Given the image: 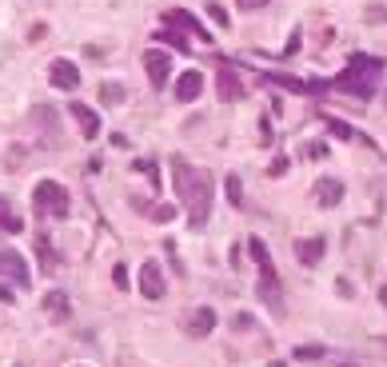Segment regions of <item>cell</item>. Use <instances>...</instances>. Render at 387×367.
<instances>
[{"label": "cell", "mask_w": 387, "mask_h": 367, "mask_svg": "<svg viewBox=\"0 0 387 367\" xmlns=\"http://www.w3.org/2000/svg\"><path fill=\"white\" fill-rule=\"evenodd\" d=\"M172 172H176V196L188 208V228H204L208 216H212V192H216L212 176L200 172V168H188L184 156L172 160Z\"/></svg>", "instance_id": "cell-1"}, {"label": "cell", "mask_w": 387, "mask_h": 367, "mask_svg": "<svg viewBox=\"0 0 387 367\" xmlns=\"http://www.w3.org/2000/svg\"><path fill=\"white\" fill-rule=\"evenodd\" d=\"M379 76H383V64L376 60V56H351L347 60V68L336 76V84L344 92H351V96H359V100H371L376 96V88H379Z\"/></svg>", "instance_id": "cell-2"}, {"label": "cell", "mask_w": 387, "mask_h": 367, "mask_svg": "<svg viewBox=\"0 0 387 367\" xmlns=\"http://www.w3.org/2000/svg\"><path fill=\"white\" fill-rule=\"evenodd\" d=\"M248 252H252V260H255V267H260V299H264L267 307H272L275 316L284 312V296H280V275H275V264H272V252H267V244L264 240H248Z\"/></svg>", "instance_id": "cell-3"}, {"label": "cell", "mask_w": 387, "mask_h": 367, "mask_svg": "<svg viewBox=\"0 0 387 367\" xmlns=\"http://www.w3.org/2000/svg\"><path fill=\"white\" fill-rule=\"evenodd\" d=\"M32 208H36V216L64 220L72 204H68V192H64L56 180H41V184H36V192H32Z\"/></svg>", "instance_id": "cell-4"}, {"label": "cell", "mask_w": 387, "mask_h": 367, "mask_svg": "<svg viewBox=\"0 0 387 367\" xmlns=\"http://www.w3.org/2000/svg\"><path fill=\"white\" fill-rule=\"evenodd\" d=\"M216 92H220V100H244V80H240V72L232 64H220L216 68Z\"/></svg>", "instance_id": "cell-5"}, {"label": "cell", "mask_w": 387, "mask_h": 367, "mask_svg": "<svg viewBox=\"0 0 387 367\" xmlns=\"http://www.w3.org/2000/svg\"><path fill=\"white\" fill-rule=\"evenodd\" d=\"M0 275H9L12 284H21V287L32 280L28 264H24V255H21V252H12V248H0Z\"/></svg>", "instance_id": "cell-6"}, {"label": "cell", "mask_w": 387, "mask_h": 367, "mask_svg": "<svg viewBox=\"0 0 387 367\" xmlns=\"http://www.w3.org/2000/svg\"><path fill=\"white\" fill-rule=\"evenodd\" d=\"M212 327H216V312H212V307H196V312H184V331H188L192 339L212 336Z\"/></svg>", "instance_id": "cell-7"}, {"label": "cell", "mask_w": 387, "mask_h": 367, "mask_svg": "<svg viewBox=\"0 0 387 367\" xmlns=\"http://www.w3.org/2000/svg\"><path fill=\"white\" fill-rule=\"evenodd\" d=\"M68 112H72V120L80 124V136H88V140H96V136H100V116L92 112L88 104L72 100V104H68Z\"/></svg>", "instance_id": "cell-8"}, {"label": "cell", "mask_w": 387, "mask_h": 367, "mask_svg": "<svg viewBox=\"0 0 387 367\" xmlns=\"http://www.w3.org/2000/svg\"><path fill=\"white\" fill-rule=\"evenodd\" d=\"M48 80L56 84V88H64V92H76L80 88V72H76V64L72 60H52Z\"/></svg>", "instance_id": "cell-9"}, {"label": "cell", "mask_w": 387, "mask_h": 367, "mask_svg": "<svg viewBox=\"0 0 387 367\" xmlns=\"http://www.w3.org/2000/svg\"><path fill=\"white\" fill-rule=\"evenodd\" d=\"M140 292L148 299H160L164 296V272H160V264H156V260H148V264L140 267Z\"/></svg>", "instance_id": "cell-10"}, {"label": "cell", "mask_w": 387, "mask_h": 367, "mask_svg": "<svg viewBox=\"0 0 387 367\" xmlns=\"http://www.w3.org/2000/svg\"><path fill=\"white\" fill-rule=\"evenodd\" d=\"M168 68H172V64H168V56H164V52H144V72H148V80H152V88H164V84H168Z\"/></svg>", "instance_id": "cell-11"}, {"label": "cell", "mask_w": 387, "mask_h": 367, "mask_svg": "<svg viewBox=\"0 0 387 367\" xmlns=\"http://www.w3.org/2000/svg\"><path fill=\"white\" fill-rule=\"evenodd\" d=\"M324 252H327V240H324V235L296 240V255H299V264H304V267H316L319 260H324Z\"/></svg>", "instance_id": "cell-12"}, {"label": "cell", "mask_w": 387, "mask_h": 367, "mask_svg": "<svg viewBox=\"0 0 387 367\" xmlns=\"http://www.w3.org/2000/svg\"><path fill=\"white\" fill-rule=\"evenodd\" d=\"M200 92H204V76H200L196 68H188L180 80H176V100H196Z\"/></svg>", "instance_id": "cell-13"}, {"label": "cell", "mask_w": 387, "mask_h": 367, "mask_svg": "<svg viewBox=\"0 0 387 367\" xmlns=\"http://www.w3.org/2000/svg\"><path fill=\"white\" fill-rule=\"evenodd\" d=\"M316 200L324 208H336L339 200H344V184L332 180V176H324V180H316Z\"/></svg>", "instance_id": "cell-14"}, {"label": "cell", "mask_w": 387, "mask_h": 367, "mask_svg": "<svg viewBox=\"0 0 387 367\" xmlns=\"http://www.w3.org/2000/svg\"><path fill=\"white\" fill-rule=\"evenodd\" d=\"M164 21H168V24H176V28H188L192 36H200V41H212V36H208V32L200 28V21H196V16H188V12H180V9H172L168 16H164Z\"/></svg>", "instance_id": "cell-15"}, {"label": "cell", "mask_w": 387, "mask_h": 367, "mask_svg": "<svg viewBox=\"0 0 387 367\" xmlns=\"http://www.w3.org/2000/svg\"><path fill=\"white\" fill-rule=\"evenodd\" d=\"M0 232H9V235L24 232V224H21V216L12 212V204H9V196H0Z\"/></svg>", "instance_id": "cell-16"}, {"label": "cell", "mask_w": 387, "mask_h": 367, "mask_svg": "<svg viewBox=\"0 0 387 367\" xmlns=\"http://www.w3.org/2000/svg\"><path fill=\"white\" fill-rule=\"evenodd\" d=\"M124 96H128V88H124L120 80H104V84H100V100L108 104V108H116V104H124Z\"/></svg>", "instance_id": "cell-17"}, {"label": "cell", "mask_w": 387, "mask_h": 367, "mask_svg": "<svg viewBox=\"0 0 387 367\" xmlns=\"http://www.w3.org/2000/svg\"><path fill=\"white\" fill-rule=\"evenodd\" d=\"M36 252H41V267H44V272H56V252H52V244H48V235H36Z\"/></svg>", "instance_id": "cell-18"}, {"label": "cell", "mask_w": 387, "mask_h": 367, "mask_svg": "<svg viewBox=\"0 0 387 367\" xmlns=\"http://www.w3.org/2000/svg\"><path fill=\"white\" fill-rule=\"evenodd\" d=\"M44 307H48L52 316H60V319H68V312H72L68 299H64L60 292H48V296H44Z\"/></svg>", "instance_id": "cell-19"}, {"label": "cell", "mask_w": 387, "mask_h": 367, "mask_svg": "<svg viewBox=\"0 0 387 367\" xmlns=\"http://www.w3.org/2000/svg\"><path fill=\"white\" fill-rule=\"evenodd\" d=\"M156 41H164L168 48H180V52H188V36H180V32H172V28H164Z\"/></svg>", "instance_id": "cell-20"}, {"label": "cell", "mask_w": 387, "mask_h": 367, "mask_svg": "<svg viewBox=\"0 0 387 367\" xmlns=\"http://www.w3.org/2000/svg\"><path fill=\"white\" fill-rule=\"evenodd\" d=\"M228 204H244V184H240V176H228Z\"/></svg>", "instance_id": "cell-21"}, {"label": "cell", "mask_w": 387, "mask_h": 367, "mask_svg": "<svg viewBox=\"0 0 387 367\" xmlns=\"http://www.w3.org/2000/svg\"><path fill=\"white\" fill-rule=\"evenodd\" d=\"M272 80H275V84H284L287 92H307L304 80H296V76H284V72H272Z\"/></svg>", "instance_id": "cell-22"}, {"label": "cell", "mask_w": 387, "mask_h": 367, "mask_svg": "<svg viewBox=\"0 0 387 367\" xmlns=\"http://www.w3.org/2000/svg\"><path fill=\"white\" fill-rule=\"evenodd\" d=\"M152 216L160 220V224H168V220L176 216V208H172V204H160V208H152Z\"/></svg>", "instance_id": "cell-23"}, {"label": "cell", "mask_w": 387, "mask_h": 367, "mask_svg": "<svg viewBox=\"0 0 387 367\" xmlns=\"http://www.w3.org/2000/svg\"><path fill=\"white\" fill-rule=\"evenodd\" d=\"M327 124H332V132H336L339 140H351V136H356L351 128H347V124H339V120H327Z\"/></svg>", "instance_id": "cell-24"}, {"label": "cell", "mask_w": 387, "mask_h": 367, "mask_svg": "<svg viewBox=\"0 0 387 367\" xmlns=\"http://www.w3.org/2000/svg\"><path fill=\"white\" fill-rule=\"evenodd\" d=\"M112 280H116V287H128V267L116 264V267H112Z\"/></svg>", "instance_id": "cell-25"}, {"label": "cell", "mask_w": 387, "mask_h": 367, "mask_svg": "<svg viewBox=\"0 0 387 367\" xmlns=\"http://www.w3.org/2000/svg\"><path fill=\"white\" fill-rule=\"evenodd\" d=\"M44 36H48V24H32V28H28V41H32V44L44 41Z\"/></svg>", "instance_id": "cell-26"}, {"label": "cell", "mask_w": 387, "mask_h": 367, "mask_svg": "<svg viewBox=\"0 0 387 367\" xmlns=\"http://www.w3.org/2000/svg\"><path fill=\"white\" fill-rule=\"evenodd\" d=\"M296 356H299V359H319V356H324V347H319V344H316V347H299Z\"/></svg>", "instance_id": "cell-27"}, {"label": "cell", "mask_w": 387, "mask_h": 367, "mask_svg": "<svg viewBox=\"0 0 387 367\" xmlns=\"http://www.w3.org/2000/svg\"><path fill=\"white\" fill-rule=\"evenodd\" d=\"M280 172H287V156H275L272 168H267V176H280Z\"/></svg>", "instance_id": "cell-28"}, {"label": "cell", "mask_w": 387, "mask_h": 367, "mask_svg": "<svg viewBox=\"0 0 387 367\" xmlns=\"http://www.w3.org/2000/svg\"><path fill=\"white\" fill-rule=\"evenodd\" d=\"M208 16H212V21H220V28H224V24H228V12L220 9V4H212V9H208Z\"/></svg>", "instance_id": "cell-29"}, {"label": "cell", "mask_w": 387, "mask_h": 367, "mask_svg": "<svg viewBox=\"0 0 387 367\" xmlns=\"http://www.w3.org/2000/svg\"><path fill=\"white\" fill-rule=\"evenodd\" d=\"M264 4H267V0H240V9H244V12H260Z\"/></svg>", "instance_id": "cell-30"}, {"label": "cell", "mask_w": 387, "mask_h": 367, "mask_svg": "<svg viewBox=\"0 0 387 367\" xmlns=\"http://www.w3.org/2000/svg\"><path fill=\"white\" fill-rule=\"evenodd\" d=\"M260 140L272 144V124H267V120H260Z\"/></svg>", "instance_id": "cell-31"}, {"label": "cell", "mask_w": 387, "mask_h": 367, "mask_svg": "<svg viewBox=\"0 0 387 367\" xmlns=\"http://www.w3.org/2000/svg\"><path fill=\"white\" fill-rule=\"evenodd\" d=\"M307 156H312V160H316V156H327V148L324 144H307Z\"/></svg>", "instance_id": "cell-32"}, {"label": "cell", "mask_w": 387, "mask_h": 367, "mask_svg": "<svg viewBox=\"0 0 387 367\" xmlns=\"http://www.w3.org/2000/svg\"><path fill=\"white\" fill-rule=\"evenodd\" d=\"M0 304H12V292H9L4 284H0Z\"/></svg>", "instance_id": "cell-33"}, {"label": "cell", "mask_w": 387, "mask_h": 367, "mask_svg": "<svg viewBox=\"0 0 387 367\" xmlns=\"http://www.w3.org/2000/svg\"><path fill=\"white\" fill-rule=\"evenodd\" d=\"M339 367H359V363H339Z\"/></svg>", "instance_id": "cell-34"}, {"label": "cell", "mask_w": 387, "mask_h": 367, "mask_svg": "<svg viewBox=\"0 0 387 367\" xmlns=\"http://www.w3.org/2000/svg\"><path fill=\"white\" fill-rule=\"evenodd\" d=\"M383 104H387V92H383Z\"/></svg>", "instance_id": "cell-35"}]
</instances>
